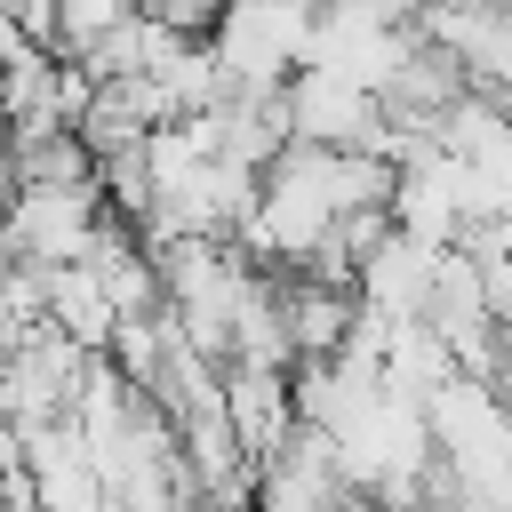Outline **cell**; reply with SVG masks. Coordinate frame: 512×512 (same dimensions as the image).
I'll return each instance as SVG.
<instances>
[{"label": "cell", "mask_w": 512, "mask_h": 512, "mask_svg": "<svg viewBox=\"0 0 512 512\" xmlns=\"http://www.w3.org/2000/svg\"><path fill=\"white\" fill-rule=\"evenodd\" d=\"M344 512H376V504H360V496H352V504H344Z\"/></svg>", "instance_id": "6da1fadb"}, {"label": "cell", "mask_w": 512, "mask_h": 512, "mask_svg": "<svg viewBox=\"0 0 512 512\" xmlns=\"http://www.w3.org/2000/svg\"><path fill=\"white\" fill-rule=\"evenodd\" d=\"M0 360H8V344H0Z\"/></svg>", "instance_id": "7a4b0ae2"}]
</instances>
